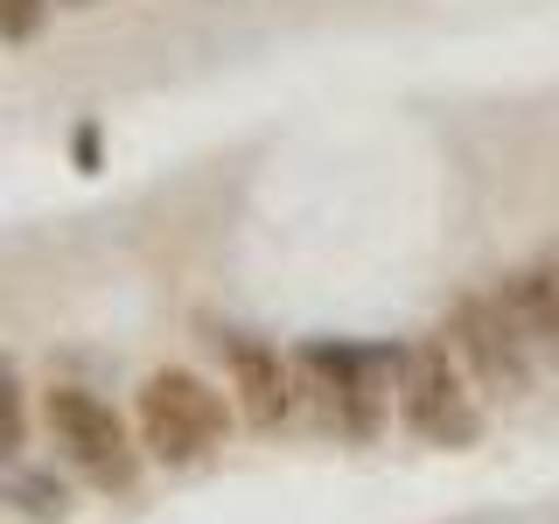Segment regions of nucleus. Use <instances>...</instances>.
<instances>
[{
	"label": "nucleus",
	"instance_id": "20e7f679",
	"mask_svg": "<svg viewBox=\"0 0 559 524\" xmlns=\"http://www.w3.org/2000/svg\"><path fill=\"white\" fill-rule=\"evenodd\" d=\"M384 349H357V343H308L301 349V371H308V392L322 398V419L349 441H371L378 419H384Z\"/></svg>",
	"mask_w": 559,
	"mask_h": 524
},
{
	"label": "nucleus",
	"instance_id": "f257e3e1",
	"mask_svg": "<svg viewBox=\"0 0 559 524\" xmlns=\"http://www.w3.org/2000/svg\"><path fill=\"white\" fill-rule=\"evenodd\" d=\"M224 433H231L224 392H210L197 371H175V364L168 371H147V384H140V448L154 462L189 468L210 448H224Z\"/></svg>",
	"mask_w": 559,
	"mask_h": 524
},
{
	"label": "nucleus",
	"instance_id": "9b49d317",
	"mask_svg": "<svg viewBox=\"0 0 559 524\" xmlns=\"http://www.w3.org/2000/svg\"><path fill=\"white\" fill-rule=\"evenodd\" d=\"M63 8H92V0H63Z\"/></svg>",
	"mask_w": 559,
	"mask_h": 524
},
{
	"label": "nucleus",
	"instance_id": "1a4fd4ad",
	"mask_svg": "<svg viewBox=\"0 0 559 524\" xmlns=\"http://www.w3.org/2000/svg\"><path fill=\"white\" fill-rule=\"evenodd\" d=\"M49 22V0H0V43H35Z\"/></svg>",
	"mask_w": 559,
	"mask_h": 524
},
{
	"label": "nucleus",
	"instance_id": "7ed1b4c3",
	"mask_svg": "<svg viewBox=\"0 0 559 524\" xmlns=\"http://www.w3.org/2000/svg\"><path fill=\"white\" fill-rule=\"evenodd\" d=\"M392 392H399V419L433 448H476L483 441V413L462 384V364L448 357V343H413L392 364Z\"/></svg>",
	"mask_w": 559,
	"mask_h": 524
},
{
	"label": "nucleus",
	"instance_id": "6e6552de",
	"mask_svg": "<svg viewBox=\"0 0 559 524\" xmlns=\"http://www.w3.org/2000/svg\"><path fill=\"white\" fill-rule=\"evenodd\" d=\"M28 433V406H22V378H14V364L0 357V462H8L14 448H22Z\"/></svg>",
	"mask_w": 559,
	"mask_h": 524
},
{
	"label": "nucleus",
	"instance_id": "9d476101",
	"mask_svg": "<svg viewBox=\"0 0 559 524\" xmlns=\"http://www.w3.org/2000/svg\"><path fill=\"white\" fill-rule=\"evenodd\" d=\"M78 168H98V127H78Z\"/></svg>",
	"mask_w": 559,
	"mask_h": 524
},
{
	"label": "nucleus",
	"instance_id": "423d86ee",
	"mask_svg": "<svg viewBox=\"0 0 559 524\" xmlns=\"http://www.w3.org/2000/svg\"><path fill=\"white\" fill-rule=\"evenodd\" d=\"M224 371H231L238 413L252 419L259 433H280V427L294 419V371L280 364L273 343H259V336H224Z\"/></svg>",
	"mask_w": 559,
	"mask_h": 524
},
{
	"label": "nucleus",
	"instance_id": "0eeeda50",
	"mask_svg": "<svg viewBox=\"0 0 559 524\" xmlns=\"http://www.w3.org/2000/svg\"><path fill=\"white\" fill-rule=\"evenodd\" d=\"M497 308L511 314V329L532 349H546V357L559 364V266H524L503 279V294H497Z\"/></svg>",
	"mask_w": 559,
	"mask_h": 524
},
{
	"label": "nucleus",
	"instance_id": "f03ea898",
	"mask_svg": "<svg viewBox=\"0 0 559 524\" xmlns=\"http://www.w3.org/2000/svg\"><path fill=\"white\" fill-rule=\"evenodd\" d=\"M43 427H49L57 454L78 468L84 483H98V489H133L140 448H133L127 419L105 406L98 392H84V384H49V392H43Z\"/></svg>",
	"mask_w": 559,
	"mask_h": 524
},
{
	"label": "nucleus",
	"instance_id": "39448f33",
	"mask_svg": "<svg viewBox=\"0 0 559 524\" xmlns=\"http://www.w3.org/2000/svg\"><path fill=\"white\" fill-rule=\"evenodd\" d=\"M448 343L462 349L468 378H476L489 398H524V392H532V357H524L532 343L511 329V314H503L497 301L462 294V301L448 308Z\"/></svg>",
	"mask_w": 559,
	"mask_h": 524
}]
</instances>
